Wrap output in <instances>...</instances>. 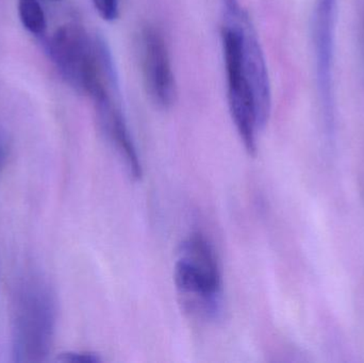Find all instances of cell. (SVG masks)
Segmentation results:
<instances>
[{"label":"cell","instance_id":"52a82bcc","mask_svg":"<svg viewBox=\"0 0 364 363\" xmlns=\"http://www.w3.org/2000/svg\"><path fill=\"white\" fill-rule=\"evenodd\" d=\"M92 100L102 131L119 153L128 175L134 180H140L142 164L124 117L119 85L102 90Z\"/></svg>","mask_w":364,"mask_h":363},{"label":"cell","instance_id":"30bf717a","mask_svg":"<svg viewBox=\"0 0 364 363\" xmlns=\"http://www.w3.org/2000/svg\"><path fill=\"white\" fill-rule=\"evenodd\" d=\"M96 12L104 21H114L119 16V0H92Z\"/></svg>","mask_w":364,"mask_h":363},{"label":"cell","instance_id":"7a4b0ae2","mask_svg":"<svg viewBox=\"0 0 364 363\" xmlns=\"http://www.w3.org/2000/svg\"><path fill=\"white\" fill-rule=\"evenodd\" d=\"M224 23L220 30L226 70L227 92L231 117L237 134L250 156L257 153V138L262 130L254 94L246 75L243 60L241 17L244 9L239 0H222Z\"/></svg>","mask_w":364,"mask_h":363},{"label":"cell","instance_id":"5b68a950","mask_svg":"<svg viewBox=\"0 0 364 363\" xmlns=\"http://www.w3.org/2000/svg\"><path fill=\"white\" fill-rule=\"evenodd\" d=\"M338 0H316L314 16V43L316 50L318 97L327 128L333 121V55Z\"/></svg>","mask_w":364,"mask_h":363},{"label":"cell","instance_id":"6da1fadb","mask_svg":"<svg viewBox=\"0 0 364 363\" xmlns=\"http://www.w3.org/2000/svg\"><path fill=\"white\" fill-rule=\"evenodd\" d=\"M48 50L64 80L78 93L93 97L117 78L112 53L106 40L92 36L79 23H70L55 30Z\"/></svg>","mask_w":364,"mask_h":363},{"label":"cell","instance_id":"277c9868","mask_svg":"<svg viewBox=\"0 0 364 363\" xmlns=\"http://www.w3.org/2000/svg\"><path fill=\"white\" fill-rule=\"evenodd\" d=\"M15 356L21 362H41L49 354L55 325L53 291L40 279H27L17 288L14 302Z\"/></svg>","mask_w":364,"mask_h":363},{"label":"cell","instance_id":"ba28073f","mask_svg":"<svg viewBox=\"0 0 364 363\" xmlns=\"http://www.w3.org/2000/svg\"><path fill=\"white\" fill-rule=\"evenodd\" d=\"M243 60L246 75L254 94L261 128H264L271 114L272 93L264 55L250 15L244 11L241 17Z\"/></svg>","mask_w":364,"mask_h":363},{"label":"cell","instance_id":"3957f363","mask_svg":"<svg viewBox=\"0 0 364 363\" xmlns=\"http://www.w3.org/2000/svg\"><path fill=\"white\" fill-rule=\"evenodd\" d=\"M174 281L182 303L192 313L205 319L220 317L222 274L213 246L203 234H190L179 245Z\"/></svg>","mask_w":364,"mask_h":363},{"label":"cell","instance_id":"7c38bea8","mask_svg":"<svg viewBox=\"0 0 364 363\" xmlns=\"http://www.w3.org/2000/svg\"><path fill=\"white\" fill-rule=\"evenodd\" d=\"M6 156H8V146L4 136H0V173L6 163Z\"/></svg>","mask_w":364,"mask_h":363},{"label":"cell","instance_id":"8fae6325","mask_svg":"<svg viewBox=\"0 0 364 363\" xmlns=\"http://www.w3.org/2000/svg\"><path fill=\"white\" fill-rule=\"evenodd\" d=\"M58 362L70 363H100L102 358L98 354L92 352H70L62 354L58 357Z\"/></svg>","mask_w":364,"mask_h":363},{"label":"cell","instance_id":"8992f818","mask_svg":"<svg viewBox=\"0 0 364 363\" xmlns=\"http://www.w3.org/2000/svg\"><path fill=\"white\" fill-rule=\"evenodd\" d=\"M143 77L151 100L162 109L173 106L176 98V81L170 51L164 34L147 26L141 33Z\"/></svg>","mask_w":364,"mask_h":363},{"label":"cell","instance_id":"9c48e42d","mask_svg":"<svg viewBox=\"0 0 364 363\" xmlns=\"http://www.w3.org/2000/svg\"><path fill=\"white\" fill-rule=\"evenodd\" d=\"M17 11L21 25L29 33L44 36L47 31V18L38 0H18Z\"/></svg>","mask_w":364,"mask_h":363}]
</instances>
